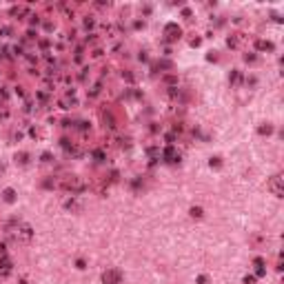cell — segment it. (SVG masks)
I'll list each match as a JSON object with an SVG mask.
<instances>
[{"instance_id": "9c48e42d", "label": "cell", "mask_w": 284, "mask_h": 284, "mask_svg": "<svg viewBox=\"0 0 284 284\" xmlns=\"http://www.w3.org/2000/svg\"><path fill=\"white\" fill-rule=\"evenodd\" d=\"M258 49H262V51H273V42H264V40H260V42H258Z\"/></svg>"}, {"instance_id": "2e32d148", "label": "cell", "mask_w": 284, "mask_h": 284, "mask_svg": "<svg viewBox=\"0 0 284 284\" xmlns=\"http://www.w3.org/2000/svg\"><path fill=\"white\" fill-rule=\"evenodd\" d=\"M211 167H220V158H211Z\"/></svg>"}, {"instance_id": "5b68a950", "label": "cell", "mask_w": 284, "mask_h": 284, "mask_svg": "<svg viewBox=\"0 0 284 284\" xmlns=\"http://www.w3.org/2000/svg\"><path fill=\"white\" fill-rule=\"evenodd\" d=\"M269 186H271V191L275 193L277 198L282 195V178H280V176H275V178H273V180H271V184H269Z\"/></svg>"}, {"instance_id": "7a4b0ae2", "label": "cell", "mask_w": 284, "mask_h": 284, "mask_svg": "<svg viewBox=\"0 0 284 284\" xmlns=\"http://www.w3.org/2000/svg\"><path fill=\"white\" fill-rule=\"evenodd\" d=\"M102 282L104 284H120L122 282V273L116 271V269H109V271L102 273Z\"/></svg>"}, {"instance_id": "3957f363", "label": "cell", "mask_w": 284, "mask_h": 284, "mask_svg": "<svg viewBox=\"0 0 284 284\" xmlns=\"http://www.w3.org/2000/svg\"><path fill=\"white\" fill-rule=\"evenodd\" d=\"M162 160H164V162H180V153L176 151L173 144H169L167 149L162 151Z\"/></svg>"}, {"instance_id": "30bf717a", "label": "cell", "mask_w": 284, "mask_h": 284, "mask_svg": "<svg viewBox=\"0 0 284 284\" xmlns=\"http://www.w3.org/2000/svg\"><path fill=\"white\" fill-rule=\"evenodd\" d=\"M191 215H193V217H202V209H200V207H193V209H191Z\"/></svg>"}, {"instance_id": "6da1fadb", "label": "cell", "mask_w": 284, "mask_h": 284, "mask_svg": "<svg viewBox=\"0 0 284 284\" xmlns=\"http://www.w3.org/2000/svg\"><path fill=\"white\" fill-rule=\"evenodd\" d=\"M62 186H65V189H69L71 193H82V191H87V184H82V182H80V178H75V176L67 178V180L62 182Z\"/></svg>"}, {"instance_id": "d6986e66", "label": "cell", "mask_w": 284, "mask_h": 284, "mask_svg": "<svg viewBox=\"0 0 284 284\" xmlns=\"http://www.w3.org/2000/svg\"><path fill=\"white\" fill-rule=\"evenodd\" d=\"M198 284H207V275H200V277H198Z\"/></svg>"}, {"instance_id": "9a60e30c", "label": "cell", "mask_w": 284, "mask_h": 284, "mask_svg": "<svg viewBox=\"0 0 284 284\" xmlns=\"http://www.w3.org/2000/svg\"><path fill=\"white\" fill-rule=\"evenodd\" d=\"M271 131H273V129H271V127H269V125H267V127H262V129H260V133H267V135L271 133Z\"/></svg>"}, {"instance_id": "5bb4252c", "label": "cell", "mask_w": 284, "mask_h": 284, "mask_svg": "<svg viewBox=\"0 0 284 284\" xmlns=\"http://www.w3.org/2000/svg\"><path fill=\"white\" fill-rule=\"evenodd\" d=\"M93 25H96V22H93V18H91V16H87V20H84V27L89 29V27H93Z\"/></svg>"}, {"instance_id": "4fadbf2b", "label": "cell", "mask_w": 284, "mask_h": 284, "mask_svg": "<svg viewBox=\"0 0 284 284\" xmlns=\"http://www.w3.org/2000/svg\"><path fill=\"white\" fill-rule=\"evenodd\" d=\"M238 80H240V71H238V69H235L233 73H231V82H238Z\"/></svg>"}, {"instance_id": "ba28073f", "label": "cell", "mask_w": 284, "mask_h": 284, "mask_svg": "<svg viewBox=\"0 0 284 284\" xmlns=\"http://www.w3.org/2000/svg\"><path fill=\"white\" fill-rule=\"evenodd\" d=\"M2 198H5V202H13L16 200V191H13V189H5Z\"/></svg>"}, {"instance_id": "ac0fdd59", "label": "cell", "mask_w": 284, "mask_h": 284, "mask_svg": "<svg viewBox=\"0 0 284 284\" xmlns=\"http://www.w3.org/2000/svg\"><path fill=\"white\" fill-rule=\"evenodd\" d=\"M244 282H246V284H253V282H255V277H253V275H246V277H244Z\"/></svg>"}, {"instance_id": "52a82bcc", "label": "cell", "mask_w": 284, "mask_h": 284, "mask_svg": "<svg viewBox=\"0 0 284 284\" xmlns=\"http://www.w3.org/2000/svg\"><path fill=\"white\" fill-rule=\"evenodd\" d=\"M65 207H67L69 211H80V209H82V204H80V202L75 200V198H71V200H67V202H65Z\"/></svg>"}, {"instance_id": "7c38bea8", "label": "cell", "mask_w": 284, "mask_h": 284, "mask_svg": "<svg viewBox=\"0 0 284 284\" xmlns=\"http://www.w3.org/2000/svg\"><path fill=\"white\" fill-rule=\"evenodd\" d=\"M226 44H229V47H238V38H235V36H231V38L226 40Z\"/></svg>"}, {"instance_id": "277c9868", "label": "cell", "mask_w": 284, "mask_h": 284, "mask_svg": "<svg viewBox=\"0 0 284 284\" xmlns=\"http://www.w3.org/2000/svg\"><path fill=\"white\" fill-rule=\"evenodd\" d=\"M164 34H167L169 40H176V38L182 36V31H180V27H178V25H167V27H164Z\"/></svg>"}, {"instance_id": "8fae6325", "label": "cell", "mask_w": 284, "mask_h": 284, "mask_svg": "<svg viewBox=\"0 0 284 284\" xmlns=\"http://www.w3.org/2000/svg\"><path fill=\"white\" fill-rule=\"evenodd\" d=\"M93 158L98 160V162H102V160H104V153H102V151H93Z\"/></svg>"}, {"instance_id": "e0dca14e", "label": "cell", "mask_w": 284, "mask_h": 284, "mask_svg": "<svg viewBox=\"0 0 284 284\" xmlns=\"http://www.w3.org/2000/svg\"><path fill=\"white\" fill-rule=\"evenodd\" d=\"M244 58H246V62H255V56H253V53H246Z\"/></svg>"}, {"instance_id": "8992f818", "label": "cell", "mask_w": 284, "mask_h": 284, "mask_svg": "<svg viewBox=\"0 0 284 284\" xmlns=\"http://www.w3.org/2000/svg\"><path fill=\"white\" fill-rule=\"evenodd\" d=\"M18 233H20V238H22V240H31V235H34V231H31V226H29V224H22V226H20V231H18Z\"/></svg>"}]
</instances>
